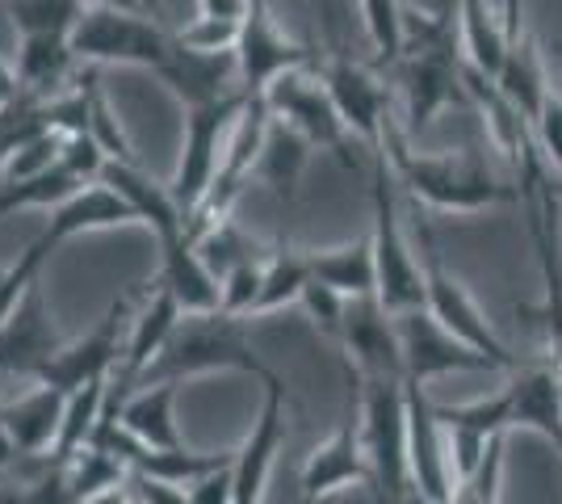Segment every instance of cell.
Listing matches in <instances>:
<instances>
[{"instance_id": "3", "label": "cell", "mask_w": 562, "mask_h": 504, "mask_svg": "<svg viewBox=\"0 0 562 504\" xmlns=\"http://www.w3.org/2000/svg\"><path fill=\"white\" fill-rule=\"evenodd\" d=\"M462 72H467V59H462V43H453V25L424 22L420 34H407V51L398 59V76H403L398 131L407 139H416L449 101H462V89H467Z\"/></svg>"}, {"instance_id": "24", "label": "cell", "mask_w": 562, "mask_h": 504, "mask_svg": "<svg viewBox=\"0 0 562 504\" xmlns=\"http://www.w3.org/2000/svg\"><path fill=\"white\" fill-rule=\"evenodd\" d=\"M114 412L117 425L151 450H181L186 446L181 425H177V383L139 387L131 395L122 391L114 400Z\"/></svg>"}, {"instance_id": "26", "label": "cell", "mask_w": 562, "mask_h": 504, "mask_svg": "<svg viewBox=\"0 0 562 504\" xmlns=\"http://www.w3.org/2000/svg\"><path fill=\"white\" fill-rule=\"evenodd\" d=\"M160 287L177 299L181 315L218 312V278L198 257V244L186 232L177 240L160 244Z\"/></svg>"}, {"instance_id": "54", "label": "cell", "mask_w": 562, "mask_h": 504, "mask_svg": "<svg viewBox=\"0 0 562 504\" xmlns=\"http://www.w3.org/2000/svg\"><path fill=\"white\" fill-rule=\"evenodd\" d=\"M85 9H143L139 0H80Z\"/></svg>"}, {"instance_id": "13", "label": "cell", "mask_w": 562, "mask_h": 504, "mask_svg": "<svg viewBox=\"0 0 562 504\" xmlns=\"http://www.w3.org/2000/svg\"><path fill=\"white\" fill-rule=\"evenodd\" d=\"M340 349L352 361L357 379H391L407 383L403 366V345H398V324L378 299H352L345 307V333Z\"/></svg>"}, {"instance_id": "56", "label": "cell", "mask_w": 562, "mask_h": 504, "mask_svg": "<svg viewBox=\"0 0 562 504\" xmlns=\"http://www.w3.org/2000/svg\"><path fill=\"white\" fill-rule=\"evenodd\" d=\"M407 504H432V501H424L420 492H412V496H407Z\"/></svg>"}, {"instance_id": "11", "label": "cell", "mask_w": 562, "mask_h": 504, "mask_svg": "<svg viewBox=\"0 0 562 504\" xmlns=\"http://www.w3.org/2000/svg\"><path fill=\"white\" fill-rule=\"evenodd\" d=\"M303 501L324 504L340 496L345 488H366L370 492V462H366V437H361V400L349 395L345 421L331 429L328 441H319L303 462Z\"/></svg>"}, {"instance_id": "7", "label": "cell", "mask_w": 562, "mask_h": 504, "mask_svg": "<svg viewBox=\"0 0 562 504\" xmlns=\"http://www.w3.org/2000/svg\"><path fill=\"white\" fill-rule=\"evenodd\" d=\"M248 97L232 93L223 101H211V105H193L186 110V135H181V160H177V172L168 181V193L172 202L181 206V215H193L206 193H211L214 177H218V165H223V152H227V139H232L235 119L244 114Z\"/></svg>"}, {"instance_id": "15", "label": "cell", "mask_w": 562, "mask_h": 504, "mask_svg": "<svg viewBox=\"0 0 562 504\" xmlns=\"http://www.w3.org/2000/svg\"><path fill=\"white\" fill-rule=\"evenodd\" d=\"M319 76L328 85V97L340 122H345V131L352 139H361L370 152H378L391 119H386V85L374 76V68L352 64L345 55H331L328 64L319 68Z\"/></svg>"}, {"instance_id": "22", "label": "cell", "mask_w": 562, "mask_h": 504, "mask_svg": "<svg viewBox=\"0 0 562 504\" xmlns=\"http://www.w3.org/2000/svg\"><path fill=\"white\" fill-rule=\"evenodd\" d=\"M504 25H508V55H504V68L495 76V89L508 97L533 126L541 114V101L550 97V85H546V72H541L538 47H533L529 30L520 25V0H508Z\"/></svg>"}, {"instance_id": "36", "label": "cell", "mask_w": 562, "mask_h": 504, "mask_svg": "<svg viewBox=\"0 0 562 504\" xmlns=\"http://www.w3.org/2000/svg\"><path fill=\"white\" fill-rule=\"evenodd\" d=\"M80 13H85L80 0H9V22L18 30V38H30V34H64V38H71Z\"/></svg>"}, {"instance_id": "40", "label": "cell", "mask_w": 562, "mask_h": 504, "mask_svg": "<svg viewBox=\"0 0 562 504\" xmlns=\"http://www.w3.org/2000/svg\"><path fill=\"white\" fill-rule=\"evenodd\" d=\"M193 244H198V257L206 261V269H211L218 282L232 273L235 265L252 261V248H248V244H244V236L235 232L232 219H227V223H214L211 232H202Z\"/></svg>"}, {"instance_id": "23", "label": "cell", "mask_w": 562, "mask_h": 504, "mask_svg": "<svg viewBox=\"0 0 562 504\" xmlns=\"http://www.w3.org/2000/svg\"><path fill=\"white\" fill-rule=\"evenodd\" d=\"M64 408H68L64 391L34 383L25 395L0 404V425L9 429L22 455H50L59 441V429H64Z\"/></svg>"}, {"instance_id": "41", "label": "cell", "mask_w": 562, "mask_h": 504, "mask_svg": "<svg viewBox=\"0 0 562 504\" xmlns=\"http://www.w3.org/2000/svg\"><path fill=\"white\" fill-rule=\"evenodd\" d=\"M260 287H265V261H244L235 265L232 273L218 282V312L235 315V320H248L257 312Z\"/></svg>"}, {"instance_id": "2", "label": "cell", "mask_w": 562, "mask_h": 504, "mask_svg": "<svg viewBox=\"0 0 562 504\" xmlns=\"http://www.w3.org/2000/svg\"><path fill=\"white\" fill-rule=\"evenodd\" d=\"M214 370H244L257 379L269 374V366L248 345L244 320H235L227 312L181 315V324L172 328L160 358L143 370V379L135 387L181 383V379H198V374H214Z\"/></svg>"}, {"instance_id": "17", "label": "cell", "mask_w": 562, "mask_h": 504, "mask_svg": "<svg viewBox=\"0 0 562 504\" xmlns=\"http://www.w3.org/2000/svg\"><path fill=\"white\" fill-rule=\"evenodd\" d=\"M407 471H412V492H420L432 504H449L453 467H449L446 429L437 421V404L424 400L420 383H407Z\"/></svg>"}, {"instance_id": "50", "label": "cell", "mask_w": 562, "mask_h": 504, "mask_svg": "<svg viewBox=\"0 0 562 504\" xmlns=\"http://www.w3.org/2000/svg\"><path fill=\"white\" fill-rule=\"evenodd\" d=\"M18 105H25L22 85H18V64H9V59L0 55V114H9V110H18Z\"/></svg>"}, {"instance_id": "25", "label": "cell", "mask_w": 562, "mask_h": 504, "mask_svg": "<svg viewBox=\"0 0 562 504\" xmlns=\"http://www.w3.org/2000/svg\"><path fill=\"white\" fill-rule=\"evenodd\" d=\"M181 324V307L160 282L156 290H147L143 307L131 315V336H126V358L117 370V387H135L143 379V370L160 358V349L168 345L172 328Z\"/></svg>"}, {"instance_id": "30", "label": "cell", "mask_w": 562, "mask_h": 504, "mask_svg": "<svg viewBox=\"0 0 562 504\" xmlns=\"http://www.w3.org/2000/svg\"><path fill=\"white\" fill-rule=\"evenodd\" d=\"M458 43L470 72L495 80L508 55V25H499L487 9V0H462L458 4Z\"/></svg>"}, {"instance_id": "58", "label": "cell", "mask_w": 562, "mask_h": 504, "mask_svg": "<svg viewBox=\"0 0 562 504\" xmlns=\"http://www.w3.org/2000/svg\"><path fill=\"white\" fill-rule=\"evenodd\" d=\"M559 198H562V186H559Z\"/></svg>"}, {"instance_id": "55", "label": "cell", "mask_w": 562, "mask_h": 504, "mask_svg": "<svg viewBox=\"0 0 562 504\" xmlns=\"http://www.w3.org/2000/svg\"><path fill=\"white\" fill-rule=\"evenodd\" d=\"M143 13H151V18H160V0H139Z\"/></svg>"}, {"instance_id": "14", "label": "cell", "mask_w": 562, "mask_h": 504, "mask_svg": "<svg viewBox=\"0 0 562 504\" xmlns=\"http://www.w3.org/2000/svg\"><path fill=\"white\" fill-rule=\"evenodd\" d=\"M398 324V345H403V366H407V383H428L441 379L453 370H495L492 358H483L479 349H470L467 340H458L453 333H446L428 307L420 312L395 315Z\"/></svg>"}, {"instance_id": "37", "label": "cell", "mask_w": 562, "mask_h": 504, "mask_svg": "<svg viewBox=\"0 0 562 504\" xmlns=\"http://www.w3.org/2000/svg\"><path fill=\"white\" fill-rule=\"evenodd\" d=\"M47 253H50L47 244L34 240V244H25L13 261L0 269V324L22 307L30 290L38 287V269H43V261H47Z\"/></svg>"}, {"instance_id": "19", "label": "cell", "mask_w": 562, "mask_h": 504, "mask_svg": "<svg viewBox=\"0 0 562 504\" xmlns=\"http://www.w3.org/2000/svg\"><path fill=\"white\" fill-rule=\"evenodd\" d=\"M131 223H139V215L131 211V202L114 190V186H105V181H93V186H85V190H76L64 202V206H55L50 211V223L43 227V236L38 240L55 248V244L71 240V236H85V232H110V227H131Z\"/></svg>"}, {"instance_id": "48", "label": "cell", "mask_w": 562, "mask_h": 504, "mask_svg": "<svg viewBox=\"0 0 562 504\" xmlns=\"http://www.w3.org/2000/svg\"><path fill=\"white\" fill-rule=\"evenodd\" d=\"M235 458L227 467H218L211 475H202L198 483H189V504H235Z\"/></svg>"}, {"instance_id": "33", "label": "cell", "mask_w": 562, "mask_h": 504, "mask_svg": "<svg viewBox=\"0 0 562 504\" xmlns=\"http://www.w3.org/2000/svg\"><path fill=\"white\" fill-rule=\"evenodd\" d=\"M76 190H85V186H80L64 165L47 168V172H38V177H25V181H4V186H0V219L13 215V211H30V206L55 211V206H64Z\"/></svg>"}, {"instance_id": "46", "label": "cell", "mask_w": 562, "mask_h": 504, "mask_svg": "<svg viewBox=\"0 0 562 504\" xmlns=\"http://www.w3.org/2000/svg\"><path fill=\"white\" fill-rule=\"evenodd\" d=\"M533 144H538L550 177H559L562 186V97H554V89L541 101V114L533 122Z\"/></svg>"}, {"instance_id": "47", "label": "cell", "mask_w": 562, "mask_h": 504, "mask_svg": "<svg viewBox=\"0 0 562 504\" xmlns=\"http://www.w3.org/2000/svg\"><path fill=\"white\" fill-rule=\"evenodd\" d=\"M13 504H85V501H80V496H76V488H71L68 467L50 458L47 467H43V475L30 483Z\"/></svg>"}, {"instance_id": "8", "label": "cell", "mask_w": 562, "mask_h": 504, "mask_svg": "<svg viewBox=\"0 0 562 504\" xmlns=\"http://www.w3.org/2000/svg\"><path fill=\"white\" fill-rule=\"evenodd\" d=\"M420 265H424V307H428V315H432L446 333H453L458 340H467L470 349H479L483 358H492L495 370H520L516 354H508V345H504L499 333L487 324V315L474 307V299L467 294V287L446 269L428 223H420Z\"/></svg>"}, {"instance_id": "6", "label": "cell", "mask_w": 562, "mask_h": 504, "mask_svg": "<svg viewBox=\"0 0 562 504\" xmlns=\"http://www.w3.org/2000/svg\"><path fill=\"white\" fill-rule=\"evenodd\" d=\"M374 265H378V303L391 315L420 312L424 307V265L416 261L412 244L403 236L391 193V160L386 152H374Z\"/></svg>"}, {"instance_id": "20", "label": "cell", "mask_w": 562, "mask_h": 504, "mask_svg": "<svg viewBox=\"0 0 562 504\" xmlns=\"http://www.w3.org/2000/svg\"><path fill=\"white\" fill-rule=\"evenodd\" d=\"M160 80L177 93V101L186 110L211 105V101H223V97L232 93H244L239 89V59H235V51L232 55H202V51H186L177 43Z\"/></svg>"}, {"instance_id": "27", "label": "cell", "mask_w": 562, "mask_h": 504, "mask_svg": "<svg viewBox=\"0 0 562 504\" xmlns=\"http://www.w3.org/2000/svg\"><path fill=\"white\" fill-rule=\"evenodd\" d=\"M105 186H114L126 202H131V211L139 215L143 227H151V236L156 244H168L177 240L181 232H186V215H181V206L172 202V193L168 186L160 181H151L139 165H122V160H110L105 168V177H101Z\"/></svg>"}, {"instance_id": "18", "label": "cell", "mask_w": 562, "mask_h": 504, "mask_svg": "<svg viewBox=\"0 0 562 504\" xmlns=\"http://www.w3.org/2000/svg\"><path fill=\"white\" fill-rule=\"evenodd\" d=\"M64 349V340L55 333L43 303V290L34 287L25 294V303L18 312L0 324V374H13V379H38V370L47 366L55 354Z\"/></svg>"}, {"instance_id": "16", "label": "cell", "mask_w": 562, "mask_h": 504, "mask_svg": "<svg viewBox=\"0 0 562 504\" xmlns=\"http://www.w3.org/2000/svg\"><path fill=\"white\" fill-rule=\"evenodd\" d=\"M260 383H265V408L252 421L244 446L235 450V504H265L273 462H278V450L285 446V383L273 370Z\"/></svg>"}, {"instance_id": "28", "label": "cell", "mask_w": 562, "mask_h": 504, "mask_svg": "<svg viewBox=\"0 0 562 504\" xmlns=\"http://www.w3.org/2000/svg\"><path fill=\"white\" fill-rule=\"evenodd\" d=\"M76 51H71V38L64 34H30V38H18V85H22V101L25 105H47L55 101V89L68 85Z\"/></svg>"}, {"instance_id": "53", "label": "cell", "mask_w": 562, "mask_h": 504, "mask_svg": "<svg viewBox=\"0 0 562 504\" xmlns=\"http://www.w3.org/2000/svg\"><path fill=\"white\" fill-rule=\"evenodd\" d=\"M22 458V450H18V441L9 437V429L0 425V475H9V467Z\"/></svg>"}, {"instance_id": "1", "label": "cell", "mask_w": 562, "mask_h": 504, "mask_svg": "<svg viewBox=\"0 0 562 504\" xmlns=\"http://www.w3.org/2000/svg\"><path fill=\"white\" fill-rule=\"evenodd\" d=\"M382 152H386L391 172H395L398 181L416 193L420 202L437 206V211H462V215H470V211L520 202V190L495 181L492 168L483 165L479 156H467V152H446V156L416 152L412 139L398 131L395 122H386Z\"/></svg>"}, {"instance_id": "31", "label": "cell", "mask_w": 562, "mask_h": 504, "mask_svg": "<svg viewBox=\"0 0 562 504\" xmlns=\"http://www.w3.org/2000/svg\"><path fill=\"white\" fill-rule=\"evenodd\" d=\"M306 160H311V144H306L303 135L290 122L281 119L269 122V135H265V147H260V160H257V177L278 193L281 202H290L299 193Z\"/></svg>"}, {"instance_id": "5", "label": "cell", "mask_w": 562, "mask_h": 504, "mask_svg": "<svg viewBox=\"0 0 562 504\" xmlns=\"http://www.w3.org/2000/svg\"><path fill=\"white\" fill-rule=\"evenodd\" d=\"M71 51L89 68L122 64V68H151L160 76L177 51V34L143 9H85L71 30Z\"/></svg>"}, {"instance_id": "38", "label": "cell", "mask_w": 562, "mask_h": 504, "mask_svg": "<svg viewBox=\"0 0 562 504\" xmlns=\"http://www.w3.org/2000/svg\"><path fill=\"white\" fill-rule=\"evenodd\" d=\"M68 480L71 488H76V496L80 501H89L93 492H101V488H114V483H122L131 471H126V462L122 458H114L110 450H101V446H85L80 455H71L68 462Z\"/></svg>"}, {"instance_id": "57", "label": "cell", "mask_w": 562, "mask_h": 504, "mask_svg": "<svg viewBox=\"0 0 562 504\" xmlns=\"http://www.w3.org/2000/svg\"><path fill=\"white\" fill-rule=\"evenodd\" d=\"M0 488H4V475H0Z\"/></svg>"}, {"instance_id": "21", "label": "cell", "mask_w": 562, "mask_h": 504, "mask_svg": "<svg viewBox=\"0 0 562 504\" xmlns=\"http://www.w3.org/2000/svg\"><path fill=\"white\" fill-rule=\"evenodd\" d=\"M513 429H533L562 446V361L513 370Z\"/></svg>"}, {"instance_id": "34", "label": "cell", "mask_w": 562, "mask_h": 504, "mask_svg": "<svg viewBox=\"0 0 562 504\" xmlns=\"http://www.w3.org/2000/svg\"><path fill=\"white\" fill-rule=\"evenodd\" d=\"M306 282H311V261H306V253L278 248V253L265 261V287H260L257 312L252 315H269V312L290 307V303H303Z\"/></svg>"}, {"instance_id": "32", "label": "cell", "mask_w": 562, "mask_h": 504, "mask_svg": "<svg viewBox=\"0 0 562 504\" xmlns=\"http://www.w3.org/2000/svg\"><path fill=\"white\" fill-rule=\"evenodd\" d=\"M105 408H110V379L71 391L68 408H64V429H59V441H55L50 458L55 462H68L71 455H80L93 441L97 425L105 421Z\"/></svg>"}, {"instance_id": "35", "label": "cell", "mask_w": 562, "mask_h": 504, "mask_svg": "<svg viewBox=\"0 0 562 504\" xmlns=\"http://www.w3.org/2000/svg\"><path fill=\"white\" fill-rule=\"evenodd\" d=\"M361 18H366V34L374 47L378 68H391L407 51V13L403 0H361Z\"/></svg>"}, {"instance_id": "44", "label": "cell", "mask_w": 562, "mask_h": 504, "mask_svg": "<svg viewBox=\"0 0 562 504\" xmlns=\"http://www.w3.org/2000/svg\"><path fill=\"white\" fill-rule=\"evenodd\" d=\"M239 25L244 22H223V18H193L177 34V43L186 51H202V55H232L239 43Z\"/></svg>"}, {"instance_id": "42", "label": "cell", "mask_w": 562, "mask_h": 504, "mask_svg": "<svg viewBox=\"0 0 562 504\" xmlns=\"http://www.w3.org/2000/svg\"><path fill=\"white\" fill-rule=\"evenodd\" d=\"M499 480H504V437L487 450L474 475L453 483L449 504H499Z\"/></svg>"}, {"instance_id": "29", "label": "cell", "mask_w": 562, "mask_h": 504, "mask_svg": "<svg viewBox=\"0 0 562 504\" xmlns=\"http://www.w3.org/2000/svg\"><path fill=\"white\" fill-rule=\"evenodd\" d=\"M306 261H311V278L336 290L345 303L378 299V265L370 236H357V240L340 244V248H324V253H306Z\"/></svg>"}, {"instance_id": "12", "label": "cell", "mask_w": 562, "mask_h": 504, "mask_svg": "<svg viewBox=\"0 0 562 504\" xmlns=\"http://www.w3.org/2000/svg\"><path fill=\"white\" fill-rule=\"evenodd\" d=\"M235 59H239L244 97H265V89L290 68H311V51L281 34L265 0L248 4V18L239 25V43H235Z\"/></svg>"}, {"instance_id": "9", "label": "cell", "mask_w": 562, "mask_h": 504, "mask_svg": "<svg viewBox=\"0 0 562 504\" xmlns=\"http://www.w3.org/2000/svg\"><path fill=\"white\" fill-rule=\"evenodd\" d=\"M131 299H114L110 312L97 320V328H89L76 340H64V349L38 370L34 383H47L55 391H80L89 383H105L114 379V370H122L126 358V336H131Z\"/></svg>"}, {"instance_id": "10", "label": "cell", "mask_w": 562, "mask_h": 504, "mask_svg": "<svg viewBox=\"0 0 562 504\" xmlns=\"http://www.w3.org/2000/svg\"><path fill=\"white\" fill-rule=\"evenodd\" d=\"M265 105H269V114L281 122H290L299 135H303L311 147H324L331 156H340L345 165L349 160V131H345V122L336 114V105H331L328 97V85H324V76L311 72V68H290V72H281L265 97H260Z\"/></svg>"}, {"instance_id": "4", "label": "cell", "mask_w": 562, "mask_h": 504, "mask_svg": "<svg viewBox=\"0 0 562 504\" xmlns=\"http://www.w3.org/2000/svg\"><path fill=\"white\" fill-rule=\"evenodd\" d=\"M361 400V437L370 462V496L374 504H407V383L391 379H357Z\"/></svg>"}, {"instance_id": "45", "label": "cell", "mask_w": 562, "mask_h": 504, "mask_svg": "<svg viewBox=\"0 0 562 504\" xmlns=\"http://www.w3.org/2000/svg\"><path fill=\"white\" fill-rule=\"evenodd\" d=\"M303 307H306V315H311V324L328 336V340L340 345V333H345V307H349V303H345L336 290H328L324 282L311 278L303 290Z\"/></svg>"}, {"instance_id": "49", "label": "cell", "mask_w": 562, "mask_h": 504, "mask_svg": "<svg viewBox=\"0 0 562 504\" xmlns=\"http://www.w3.org/2000/svg\"><path fill=\"white\" fill-rule=\"evenodd\" d=\"M131 488L139 504H189V492L181 483L156 480V475H143V471H131Z\"/></svg>"}, {"instance_id": "51", "label": "cell", "mask_w": 562, "mask_h": 504, "mask_svg": "<svg viewBox=\"0 0 562 504\" xmlns=\"http://www.w3.org/2000/svg\"><path fill=\"white\" fill-rule=\"evenodd\" d=\"M252 0H198V18H223V22H244Z\"/></svg>"}, {"instance_id": "39", "label": "cell", "mask_w": 562, "mask_h": 504, "mask_svg": "<svg viewBox=\"0 0 562 504\" xmlns=\"http://www.w3.org/2000/svg\"><path fill=\"white\" fill-rule=\"evenodd\" d=\"M80 85H85V93H89V135L105 147V156H110V160L139 165V160H135V147H131V139H126V131H122V122H117V114H114V105H110L105 93L97 89L93 72L85 76Z\"/></svg>"}, {"instance_id": "52", "label": "cell", "mask_w": 562, "mask_h": 504, "mask_svg": "<svg viewBox=\"0 0 562 504\" xmlns=\"http://www.w3.org/2000/svg\"><path fill=\"white\" fill-rule=\"evenodd\" d=\"M85 504H139V496H135V488H131V475L122 483H114V488H101V492H93Z\"/></svg>"}, {"instance_id": "43", "label": "cell", "mask_w": 562, "mask_h": 504, "mask_svg": "<svg viewBox=\"0 0 562 504\" xmlns=\"http://www.w3.org/2000/svg\"><path fill=\"white\" fill-rule=\"evenodd\" d=\"M59 165L68 168L80 186H93V181L105 177L110 156H105V147L97 144L89 131H71V135H64V147H59Z\"/></svg>"}]
</instances>
